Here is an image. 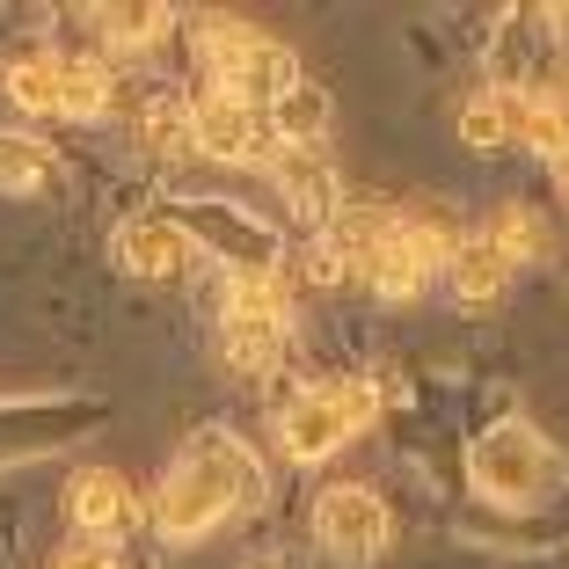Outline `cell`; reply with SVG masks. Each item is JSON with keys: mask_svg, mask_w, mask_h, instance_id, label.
I'll return each instance as SVG.
<instances>
[{"mask_svg": "<svg viewBox=\"0 0 569 569\" xmlns=\"http://www.w3.org/2000/svg\"><path fill=\"white\" fill-rule=\"evenodd\" d=\"M263 497V468L234 431H198L176 460H168L161 489H153V533L168 548H190V540L234 526L249 503Z\"/></svg>", "mask_w": 569, "mask_h": 569, "instance_id": "6da1fadb", "label": "cell"}, {"mask_svg": "<svg viewBox=\"0 0 569 569\" xmlns=\"http://www.w3.org/2000/svg\"><path fill=\"white\" fill-rule=\"evenodd\" d=\"M219 351L249 380L284 366V351H292V292H284L278 270H234L227 278V292H219Z\"/></svg>", "mask_w": 569, "mask_h": 569, "instance_id": "7a4b0ae2", "label": "cell"}, {"mask_svg": "<svg viewBox=\"0 0 569 569\" xmlns=\"http://www.w3.org/2000/svg\"><path fill=\"white\" fill-rule=\"evenodd\" d=\"M198 59H204V73H212L219 96L256 102V110H270L284 88L300 81V59H292L278 37H263L256 22H241V16H204L198 22Z\"/></svg>", "mask_w": 569, "mask_h": 569, "instance_id": "3957f363", "label": "cell"}, {"mask_svg": "<svg viewBox=\"0 0 569 569\" xmlns=\"http://www.w3.org/2000/svg\"><path fill=\"white\" fill-rule=\"evenodd\" d=\"M372 417H380V387L372 380H358V372L315 380V387H300V395L278 409V446H284V460L315 468V460L343 452L358 431H372Z\"/></svg>", "mask_w": 569, "mask_h": 569, "instance_id": "277c9868", "label": "cell"}, {"mask_svg": "<svg viewBox=\"0 0 569 569\" xmlns=\"http://www.w3.org/2000/svg\"><path fill=\"white\" fill-rule=\"evenodd\" d=\"M468 482L497 511H533L548 497V438L526 417H497L489 431H475L468 446Z\"/></svg>", "mask_w": 569, "mask_h": 569, "instance_id": "5b68a950", "label": "cell"}, {"mask_svg": "<svg viewBox=\"0 0 569 569\" xmlns=\"http://www.w3.org/2000/svg\"><path fill=\"white\" fill-rule=\"evenodd\" d=\"M315 540L329 562H380L387 540H395V511H387V497L372 482H329L315 497Z\"/></svg>", "mask_w": 569, "mask_h": 569, "instance_id": "8992f818", "label": "cell"}, {"mask_svg": "<svg viewBox=\"0 0 569 569\" xmlns=\"http://www.w3.org/2000/svg\"><path fill=\"white\" fill-rule=\"evenodd\" d=\"M190 139H198L204 161H234V168H270V153H278V132H270L263 110L219 96V88H204L190 102Z\"/></svg>", "mask_w": 569, "mask_h": 569, "instance_id": "52a82bcc", "label": "cell"}, {"mask_svg": "<svg viewBox=\"0 0 569 569\" xmlns=\"http://www.w3.org/2000/svg\"><path fill=\"white\" fill-rule=\"evenodd\" d=\"M446 256H452V241L438 234L431 219H395L387 241L366 263V284L380 292V300H417L423 284H431V270H446Z\"/></svg>", "mask_w": 569, "mask_h": 569, "instance_id": "ba28073f", "label": "cell"}, {"mask_svg": "<svg viewBox=\"0 0 569 569\" xmlns=\"http://www.w3.org/2000/svg\"><path fill=\"white\" fill-rule=\"evenodd\" d=\"M270 183L284 190L292 219H307V227H329L343 212V183H336V168L321 147H278L270 153Z\"/></svg>", "mask_w": 569, "mask_h": 569, "instance_id": "9c48e42d", "label": "cell"}, {"mask_svg": "<svg viewBox=\"0 0 569 569\" xmlns=\"http://www.w3.org/2000/svg\"><path fill=\"white\" fill-rule=\"evenodd\" d=\"M67 519H73L81 540H118L124 526L139 519V497H132V482H124L118 468H81L67 482Z\"/></svg>", "mask_w": 569, "mask_h": 569, "instance_id": "30bf717a", "label": "cell"}, {"mask_svg": "<svg viewBox=\"0 0 569 569\" xmlns=\"http://www.w3.org/2000/svg\"><path fill=\"white\" fill-rule=\"evenodd\" d=\"M190 256L198 249H190V234L168 212H139V219L118 227V263L132 270V278H176Z\"/></svg>", "mask_w": 569, "mask_h": 569, "instance_id": "8fae6325", "label": "cell"}, {"mask_svg": "<svg viewBox=\"0 0 569 569\" xmlns=\"http://www.w3.org/2000/svg\"><path fill=\"white\" fill-rule=\"evenodd\" d=\"M446 278H452V300L489 307V300H503L511 263L497 256V241H489V234H460V241H452V256H446Z\"/></svg>", "mask_w": 569, "mask_h": 569, "instance_id": "7c38bea8", "label": "cell"}, {"mask_svg": "<svg viewBox=\"0 0 569 569\" xmlns=\"http://www.w3.org/2000/svg\"><path fill=\"white\" fill-rule=\"evenodd\" d=\"M263 118H270V132H278V147H321V132H329V118H336V96L300 73Z\"/></svg>", "mask_w": 569, "mask_h": 569, "instance_id": "4fadbf2b", "label": "cell"}, {"mask_svg": "<svg viewBox=\"0 0 569 569\" xmlns=\"http://www.w3.org/2000/svg\"><path fill=\"white\" fill-rule=\"evenodd\" d=\"M519 110H526V88H475L468 102H460V139L468 147H482V153H497V147H511L519 139Z\"/></svg>", "mask_w": 569, "mask_h": 569, "instance_id": "5bb4252c", "label": "cell"}, {"mask_svg": "<svg viewBox=\"0 0 569 569\" xmlns=\"http://www.w3.org/2000/svg\"><path fill=\"white\" fill-rule=\"evenodd\" d=\"M59 176V153L30 132H0V198H37Z\"/></svg>", "mask_w": 569, "mask_h": 569, "instance_id": "9a60e30c", "label": "cell"}, {"mask_svg": "<svg viewBox=\"0 0 569 569\" xmlns=\"http://www.w3.org/2000/svg\"><path fill=\"white\" fill-rule=\"evenodd\" d=\"M59 81H67V51H30L8 67V96L37 118H59Z\"/></svg>", "mask_w": 569, "mask_h": 569, "instance_id": "2e32d148", "label": "cell"}, {"mask_svg": "<svg viewBox=\"0 0 569 569\" xmlns=\"http://www.w3.org/2000/svg\"><path fill=\"white\" fill-rule=\"evenodd\" d=\"M519 139L533 153H548V161H562V153H569V96H555V88H526Z\"/></svg>", "mask_w": 569, "mask_h": 569, "instance_id": "e0dca14e", "label": "cell"}, {"mask_svg": "<svg viewBox=\"0 0 569 569\" xmlns=\"http://www.w3.org/2000/svg\"><path fill=\"white\" fill-rule=\"evenodd\" d=\"M110 96H118L110 67H102V59H73V51H67V81H59V118H102V110H110Z\"/></svg>", "mask_w": 569, "mask_h": 569, "instance_id": "ac0fdd59", "label": "cell"}, {"mask_svg": "<svg viewBox=\"0 0 569 569\" xmlns=\"http://www.w3.org/2000/svg\"><path fill=\"white\" fill-rule=\"evenodd\" d=\"M139 139H147V153H198V139H190V102L183 96H153L147 110H139Z\"/></svg>", "mask_w": 569, "mask_h": 569, "instance_id": "d6986e66", "label": "cell"}, {"mask_svg": "<svg viewBox=\"0 0 569 569\" xmlns=\"http://www.w3.org/2000/svg\"><path fill=\"white\" fill-rule=\"evenodd\" d=\"M482 234L497 241V256H503L511 270H519V263H533V256H548V227H540V212H526V204L497 212V219L482 227Z\"/></svg>", "mask_w": 569, "mask_h": 569, "instance_id": "ffe728a7", "label": "cell"}, {"mask_svg": "<svg viewBox=\"0 0 569 569\" xmlns=\"http://www.w3.org/2000/svg\"><path fill=\"white\" fill-rule=\"evenodd\" d=\"M96 22H102V37H110V51H139L168 30V8H102Z\"/></svg>", "mask_w": 569, "mask_h": 569, "instance_id": "44dd1931", "label": "cell"}, {"mask_svg": "<svg viewBox=\"0 0 569 569\" xmlns=\"http://www.w3.org/2000/svg\"><path fill=\"white\" fill-rule=\"evenodd\" d=\"M51 569H118V540H67Z\"/></svg>", "mask_w": 569, "mask_h": 569, "instance_id": "7402d4cb", "label": "cell"}, {"mask_svg": "<svg viewBox=\"0 0 569 569\" xmlns=\"http://www.w3.org/2000/svg\"><path fill=\"white\" fill-rule=\"evenodd\" d=\"M555 183H562V190H569V153H562V161H555Z\"/></svg>", "mask_w": 569, "mask_h": 569, "instance_id": "603a6c76", "label": "cell"}]
</instances>
